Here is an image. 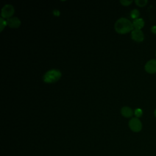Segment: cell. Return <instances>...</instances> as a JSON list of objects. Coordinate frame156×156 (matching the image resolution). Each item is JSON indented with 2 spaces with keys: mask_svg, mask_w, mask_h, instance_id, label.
I'll use <instances>...</instances> for the list:
<instances>
[{
  "mask_svg": "<svg viewBox=\"0 0 156 156\" xmlns=\"http://www.w3.org/2000/svg\"><path fill=\"white\" fill-rule=\"evenodd\" d=\"M115 30L116 32L121 34H124L132 31L134 28L133 23L126 18H120L115 23Z\"/></svg>",
  "mask_w": 156,
  "mask_h": 156,
  "instance_id": "1",
  "label": "cell"
},
{
  "mask_svg": "<svg viewBox=\"0 0 156 156\" xmlns=\"http://www.w3.org/2000/svg\"><path fill=\"white\" fill-rule=\"evenodd\" d=\"M62 77V73L57 69H51L46 71L43 77V80L48 83H52L58 81Z\"/></svg>",
  "mask_w": 156,
  "mask_h": 156,
  "instance_id": "2",
  "label": "cell"
},
{
  "mask_svg": "<svg viewBox=\"0 0 156 156\" xmlns=\"http://www.w3.org/2000/svg\"><path fill=\"white\" fill-rule=\"evenodd\" d=\"M15 12L14 7L10 4H5L2 8L1 9V16L3 18H10L12 17L13 13Z\"/></svg>",
  "mask_w": 156,
  "mask_h": 156,
  "instance_id": "3",
  "label": "cell"
},
{
  "mask_svg": "<svg viewBox=\"0 0 156 156\" xmlns=\"http://www.w3.org/2000/svg\"><path fill=\"white\" fill-rule=\"evenodd\" d=\"M129 126L130 129L135 132H140L142 129V124L141 121L136 117L132 118L129 121Z\"/></svg>",
  "mask_w": 156,
  "mask_h": 156,
  "instance_id": "4",
  "label": "cell"
},
{
  "mask_svg": "<svg viewBox=\"0 0 156 156\" xmlns=\"http://www.w3.org/2000/svg\"><path fill=\"white\" fill-rule=\"evenodd\" d=\"M131 38L133 40L140 42L144 40V34L141 30L134 29L131 32Z\"/></svg>",
  "mask_w": 156,
  "mask_h": 156,
  "instance_id": "5",
  "label": "cell"
},
{
  "mask_svg": "<svg viewBox=\"0 0 156 156\" xmlns=\"http://www.w3.org/2000/svg\"><path fill=\"white\" fill-rule=\"evenodd\" d=\"M145 70L149 73H156V59H151L147 62L144 66Z\"/></svg>",
  "mask_w": 156,
  "mask_h": 156,
  "instance_id": "6",
  "label": "cell"
},
{
  "mask_svg": "<svg viewBox=\"0 0 156 156\" xmlns=\"http://www.w3.org/2000/svg\"><path fill=\"white\" fill-rule=\"evenodd\" d=\"M6 21L7 26L11 28H18L21 25V21L16 16H12Z\"/></svg>",
  "mask_w": 156,
  "mask_h": 156,
  "instance_id": "7",
  "label": "cell"
},
{
  "mask_svg": "<svg viewBox=\"0 0 156 156\" xmlns=\"http://www.w3.org/2000/svg\"><path fill=\"white\" fill-rule=\"evenodd\" d=\"M121 113L122 115L126 118H130L133 116L134 112L132 109L128 106H124L121 109Z\"/></svg>",
  "mask_w": 156,
  "mask_h": 156,
  "instance_id": "8",
  "label": "cell"
},
{
  "mask_svg": "<svg viewBox=\"0 0 156 156\" xmlns=\"http://www.w3.org/2000/svg\"><path fill=\"white\" fill-rule=\"evenodd\" d=\"M133 28L136 29H140L143 27L144 25V21L143 18H138L136 19H135L133 20Z\"/></svg>",
  "mask_w": 156,
  "mask_h": 156,
  "instance_id": "9",
  "label": "cell"
},
{
  "mask_svg": "<svg viewBox=\"0 0 156 156\" xmlns=\"http://www.w3.org/2000/svg\"><path fill=\"white\" fill-rule=\"evenodd\" d=\"M140 16V12L138 10L135 9H133L131 12H130V17L135 20V19H136V18H138Z\"/></svg>",
  "mask_w": 156,
  "mask_h": 156,
  "instance_id": "10",
  "label": "cell"
},
{
  "mask_svg": "<svg viewBox=\"0 0 156 156\" xmlns=\"http://www.w3.org/2000/svg\"><path fill=\"white\" fill-rule=\"evenodd\" d=\"M7 26V21L4 20V18L1 17L0 18V31L2 32L4 29V28Z\"/></svg>",
  "mask_w": 156,
  "mask_h": 156,
  "instance_id": "11",
  "label": "cell"
},
{
  "mask_svg": "<svg viewBox=\"0 0 156 156\" xmlns=\"http://www.w3.org/2000/svg\"><path fill=\"white\" fill-rule=\"evenodd\" d=\"M135 2L137 5L140 7H143L146 5L147 1V0H135Z\"/></svg>",
  "mask_w": 156,
  "mask_h": 156,
  "instance_id": "12",
  "label": "cell"
},
{
  "mask_svg": "<svg viewBox=\"0 0 156 156\" xmlns=\"http://www.w3.org/2000/svg\"><path fill=\"white\" fill-rule=\"evenodd\" d=\"M142 114H143V111H142V110H141V108H136V109L134 110V115H135V116H136V118H138L139 117L141 116Z\"/></svg>",
  "mask_w": 156,
  "mask_h": 156,
  "instance_id": "13",
  "label": "cell"
},
{
  "mask_svg": "<svg viewBox=\"0 0 156 156\" xmlns=\"http://www.w3.org/2000/svg\"><path fill=\"white\" fill-rule=\"evenodd\" d=\"M132 2V0H120V3L124 6L130 5Z\"/></svg>",
  "mask_w": 156,
  "mask_h": 156,
  "instance_id": "14",
  "label": "cell"
},
{
  "mask_svg": "<svg viewBox=\"0 0 156 156\" xmlns=\"http://www.w3.org/2000/svg\"><path fill=\"white\" fill-rule=\"evenodd\" d=\"M53 13L55 16H59L60 15V12L58 10H54L53 11Z\"/></svg>",
  "mask_w": 156,
  "mask_h": 156,
  "instance_id": "15",
  "label": "cell"
},
{
  "mask_svg": "<svg viewBox=\"0 0 156 156\" xmlns=\"http://www.w3.org/2000/svg\"><path fill=\"white\" fill-rule=\"evenodd\" d=\"M151 29V31L152 33L156 34V26H152Z\"/></svg>",
  "mask_w": 156,
  "mask_h": 156,
  "instance_id": "16",
  "label": "cell"
},
{
  "mask_svg": "<svg viewBox=\"0 0 156 156\" xmlns=\"http://www.w3.org/2000/svg\"><path fill=\"white\" fill-rule=\"evenodd\" d=\"M154 115H155V117H156V108H155V111H154Z\"/></svg>",
  "mask_w": 156,
  "mask_h": 156,
  "instance_id": "17",
  "label": "cell"
},
{
  "mask_svg": "<svg viewBox=\"0 0 156 156\" xmlns=\"http://www.w3.org/2000/svg\"><path fill=\"white\" fill-rule=\"evenodd\" d=\"M155 55H156V52H155Z\"/></svg>",
  "mask_w": 156,
  "mask_h": 156,
  "instance_id": "18",
  "label": "cell"
}]
</instances>
